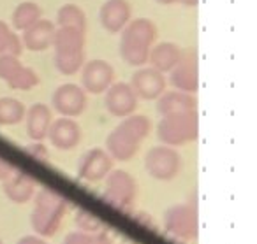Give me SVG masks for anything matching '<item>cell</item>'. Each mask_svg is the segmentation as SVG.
<instances>
[{"instance_id": "1", "label": "cell", "mask_w": 257, "mask_h": 244, "mask_svg": "<svg viewBox=\"0 0 257 244\" xmlns=\"http://www.w3.org/2000/svg\"><path fill=\"white\" fill-rule=\"evenodd\" d=\"M152 121L145 114H131L121 118V123L106 137V151L118 162H128L140 149L141 142L148 137Z\"/></svg>"}, {"instance_id": "2", "label": "cell", "mask_w": 257, "mask_h": 244, "mask_svg": "<svg viewBox=\"0 0 257 244\" xmlns=\"http://www.w3.org/2000/svg\"><path fill=\"white\" fill-rule=\"evenodd\" d=\"M120 34V57L133 67L148 64V55L157 39V25L148 18H136L131 20Z\"/></svg>"}, {"instance_id": "3", "label": "cell", "mask_w": 257, "mask_h": 244, "mask_svg": "<svg viewBox=\"0 0 257 244\" xmlns=\"http://www.w3.org/2000/svg\"><path fill=\"white\" fill-rule=\"evenodd\" d=\"M34 197H36V202H34V211L30 214L34 232L39 237L55 235L67 211V202L58 191L51 188H41Z\"/></svg>"}, {"instance_id": "4", "label": "cell", "mask_w": 257, "mask_h": 244, "mask_svg": "<svg viewBox=\"0 0 257 244\" xmlns=\"http://www.w3.org/2000/svg\"><path fill=\"white\" fill-rule=\"evenodd\" d=\"M199 135V118L197 111L175 116H162L157 125V137L162 144L178 148L194 142Z\"/></svg>"}, {"instance_id": "5", "label": "cell", "mask_w": 257, "mask_h": 244, "mask_svg": "<svg viewBox=\"0 0 257 244\" xmlns=\"http://www.w3.org/2000/svg\"><path fill=\"white\" fill-rule=\"evenodd\" d=\"M102 200L116 211H131L138 197V181L127 170H111L106 177Z\"/></svg>"}, {"instance_id": "6", "label": "cell", "mask_w": 257, "mask_h": 244, "mask_svg": "<svg viewBox=\"0 0 257 244\" xmlns=\"http://www.w3.org/2000/svg\"><path fill=\"white\" fill-rule=\"evenodd\" d=\"M182 156L171 146H155L145 155V169L154 179L171 181L182 172Z\"/></svg>"}, {"instance_id": "7", "label": "cell", "mask_w": 257, "mask_h": 244, "mask_svg": "<svg viewBox=\"0 0 257 244\" xmlns=\"http://www.w3.org/2000/svg\"><path fill=\"white\" fill-rule=\"evenodd\" d=\"M164 228L173 237L182 240H194L199 230L197 211L190 204H175L164 214Z\"/></svg>"}, {"instance_id": "8", "label": "cell", "mask_w": 257, "mask_h": 244, "mask_svg": "<svg viewBox=\"0 0 257 244\" xmlns=\"http://www.w3.org/2000/svg\"><path fill=\"white\" fill-rule=\"evenodd\" d=\"M169 83L180 92L196 95L199 90V62L196 50H183L182 60L169 72Z\"/></svg>"}, {"instance_id": "9", "label": "cell", "mask_w": 257, "mask_h": 244, "mask_svg": "<svg viewBox=\"0 0 257 244\" xmlns=\"http://www.w3.org/2000/svg\"><path fill=\"white\" fill-rule=\"evenodd\" d=\"M51 104H53V109L60 116L65 118L81 116L86 109V92L79 85H74V83L60 85L53 92Z\"/></svg>"}, {"instance_id": "10", "label": "cell", "mask_w": 257, "mask_h": 244, "mask_svg": "<svg viewBox=\"0 0 257 244\" xmlns=\"http://www.w3.org/2000/svg\"><path fill=\"white\" fill-rule=\"evenodd\" d=\"M138 97L128 83H111L104 92V107L114 118H127L136 113Z\"/></svg>"}, {"instance_id": "11", "label": "cell", "mask_w": 257, "mask_h": 244, "mask_svg": "<svg viewBox=\"0 0 257 244\" xmlns=\"http://www.w3.org/2000/svg\"><path fill=\"white\" fill-rule=\"evenodd\" d=\"M131 88L134 90L138 99L141 100H157L166 92L168 79L166 74L159 72L154 67H140L131 76Z\"/></svg>"}, {"instance_id": "12", "label": "cell", "mask_w": 257, "mask_h": 244, "mask_svg": "<svg viewBox=\"0 0 257 244\" xmlns=\"http://www.w3.org/2000/svg\"><path fill=\"white\" fill-rule=\"evenodd\" d=\"M114 79V69L102 58H93L81 67V88L93 95H100L111 86Z\"/></svg>"}, {"instance_id": "13", "label": "cell", "mask_w": 257, "mask_h": 244, "mask_svg": "<svg viewBox=\"0 0 257 244\" xmlns=\"http://www.w3.org/2000/svg\"><path fill=\"white\" fill-rule=\"evenodd\" d=\"M113 170V158L102 148H92L83 153L78 162V177L88 183L102 181Z\"/></svg>"}, {"instance_id": "14", "label": "cell", "mask_w": 257, "mask_h": 244, "mask_svg": "<svg viewBox=\"0 0 257 244\" xmlns=\"http://www.w3.org/2000/svg\"><path fill=\"white\" fill-rule=\"evenodd\" d=\"M133 16V8L127 0H106L100 6L99 20L106 32L120 34Z\"/></svg>"}, {"instance_id": "15", "label": "cell", "mask_w": 257, "mask_h": 244, "mask_svg": "<svg viewBox=\"0 0 257 244\" xmlns=\"http://www.w3.org/2000/svg\"><path fill=\"white\" fill-rule=\"evenodd\" d=\"M48 139L57 149L67 151L79 144L81 141V128L74 121V118H58L57 121H51L50 130H48Z\"/></svg>"}, {"instance_id": "16", "label": "cell", "mask_w": 257, "mask_h": 244, "mask_svg": "<svg viewBox=\"0 0 257 244\" xmlns=\"http://www.w3.org/2000/svg\"><path fill=\"white\" fill-rule=\"evenodd\" d=\"M36 186L37 181L30 174L20 172V170H13L2 183L6 197L15 204H25V202L32 200L36 195Z\"/></svg>"}, {"instance_id": "17", "label": "cell", "mask_w": 257, "mask_h": 244, "mask_svg": "<svg viewBox=\"0 0 257 244\" xmlns=\"http://www.w3.org/2000/svg\"><path fill=\"white\" fill-rule=\"evenodd\" d=\"M55 57L85 53V30L74 27H58L53 37Z\"/></svg>"}, {"instance_id": "18", "label": "cell", "mask_w": 257, "mask_h": 244, "mask_svg": "<svg viewBox=\"0 0 257 244\" xmlns=\"http://www.w3.org/2000/svg\"><path fill=\"white\" fill-rule=\"evenodd\" d=\"M157 111L161 116H175V114H185L197 111V99L192 93H185L175 90V92L162 93L157 99Z\"/></svg>"}, {"instance_id": "19", "label": "cell", "mask_w": 257, "mask_h": 244, "mask_svg": "<svg viewBox=\"0 0 257 244\" xmlns=\"http://www.w3.org/2000/svg\"><path fill=\"white\" fill-rule=\"evenodd\" d=\"M55 27L53 22L50 20L41 18L37 23H34L32 27H29L27 30H23L22 43L27 50L30 51H46L53 46V37H55Z\"/></svg>"}, {"instance_id": "20", "label": "cell", "mask_w": 257, "mask_h": 244, "mask_svg": "<svg viewBox=\"0 0 257 244\" xmlns=\"http://www.w3.org/2000/svg\"><path fill=\"white\" fill-rule=\"evenodd\" d=\"M183 57V50L178 44L171 43V41H164V43L154 44L148 55V62L150 67L157 69L162 74H169L173 69L176 67L180 60Z\"/></svg>"}, {"instance_id": "21", "label": "cell", "mask_w": 257, "mask_h": 244, "mask_svg": "<svg viewBox=\"0 0 257 244\" xmlns=\"http://www.w3.org/2000/svg\"><path fill=\"white\" fill-rule=\"evenodd\" d=\"M51 109L46 104H34L25 113L27 134L32 141H44L51 125Z\"/></svg>"}, {"instance_id": "22", "label": "cell", "mask_w": 257, "mask_h": 244, "mask_svg": "<svg viewBox=\"0 0 257 244\" xmlns=\"http://www.w3.org/2000/svg\"><path fill=\"white\" fill-rule=\"evenodd\" d=\"M41 18H43L41 6L32 2V0H25V2L16 6V9L13 11V29L23 32L29 27H32L34 23L39 22Z\"/></svg>"}, {"instance_id": "23", "label": "cell", "mask_w": 257, "mask_h": 244, "mask_svg": "<svg viewBox=\"0 0 257 244\" xmlns=\"http://www.w3.org/2000/svg\"><path fill=\"white\" fill-rule=\"evenodd\" d=\"M27 107L22 100L0 97V127H13L25 120Z\"/></svg>"}, {"instance_id": "24", "label": "cell", "mask_w": 257, "mask_h": 244, "mask_svg": "<svg viewBox=\"0 0 257 244\" xmlns=\"http://www.w3.org/2000/svg\"><path fill=\"white\" fill-rule=\"evenodd\" d=\"M58 27H74L79 30H86V15L78 4H64L57 13Z\"/></svg>"}, {"instance_id": "25", "label": "cell", "mask_w": 257, "mask_h": 244, "mask_svg": "<svg viewBox=\"0 0 257 244\" xmlns=\"http://www.w3.org/2000/svg\"><path fill=\"white\" fill-rule=\"evenodd\" d=\"M23 51L22 37L9 29L6 22L0 20V55H11V57H20Z\"/></svg>"}, {"instance_id": "26", "label": "cell", "mask_w": 257, "mask_h": 244, "mask_svg": "<svg viewBox=\"0 0 257 244\" xmlns=\"http://www.w3.org/2000/svg\"><path fill=\"white\" fill-rule=\"evenodd\" d=\"M8 86L13 90H18V92H29V90L39 86V76L36 74L32 67L23 65L22 71L13 78V81L8 83Z\"/></svg>"}, {"instance_id": "27", "label": "cell", "mask_w": 257, "mask_h": 244, "mask_svg": "<svg viewBox=\"0 0 257 244\" xmlns=\"http://www.w3.org/2000/svg\"><path fill=\"white\" fill-rule=\"evenodd\" d=\"M64 244H113V239L106 232H71Z\"/></svg>"}, {"instance_id": "28", "label": "cell", "mask_w": 257, "mask_h": 244, "mask_svg": "<svg viewBox=\"0 0 257 244\" xmlns=\"http://www.w3.org/2000/svg\"><path fill=\"white\" fill-rule=\"evenodd\" d=\"M23 64L20 62L18 57H11V55H0V79L6 83L13 81L16 74L22 71Z\"/></svg>"}, {"instance_id": "29", "label": "cell", "mask_w": 257, "mask_h": 244, "mask_svg": "<svg viewBox=\"0 0 257 244\" xmlns=\"http://www.w3.org/2000/svg\"><path fill=\"white\" fill-rule=\"evenodd\" d=\"M76 223H78V226L83 232H99L100 226H102L99 218H95V216L86 211H78V214H76Z\"/></svg>"}, {"instance_id": "30", "label": "cell", "mask_w": 257, "mask_h": 244, "mask_svg": "<svg viewBox=\"0 0 257 244\" xmlns=\"http://www.w3.org/2000/svg\"><path fill=\"white\" fill-rule=\"evenodd\" d=\"M25 151L32 158L39 160V162H46L48 160V148L43 144V141H32V144L25 146Z\"/></svg>"}, {"instance_id": "31", "label": "cell", "mask_w": 257, "mask_h": 244, "mask_svg": "<svg viewBox=\"0 0 257 244\" xmlns=\"http://www.w3.org/2000/svg\"><path fill=\"white\" fill-rule=\"evenodd\" d=\"M159 4L162 6H171V4H182L185 8H196L199 0H157Z\"/></svg>"}, {"instance_id": "32", "label": "cell", "mask_w": 257, "mask_h": 244, "mask_svg": "<svg viewBox=\"0 0 257 244\" xmlns=\"http://www.w3.org/2000/svg\"><path fill=\"white\" fill-rule=\"evenodd\" d=\"M13 170H15V167H13L8 160H4L2 156H0V181H4Z\"/></svg>"}, {"instance_id": "33", "label": "cell", "mask_w": 257, "mask_h": 244, "mask_svg": "<svg viewBox=\"0 0 257 244\" xmlns=\"http://www.w3.org/2000/svg\"><path fill=\"white\" fill-rule=\"evenodd\" d=\"M16 244H50V242L41 239L39 235H25V237H22Z\"/></svg>"}, {"instance_id": "34", "label": "cell", "mask_w": 257, "mask_h": 244, "mask_svg": "<svg viewBox=\"0 0 257 244\" xmlns=\"http://www.w3.org/2000/svg\"><path fill=\"white\" fill-rule=\"evenodd\" d=\"M0 244H4V242H2V240H0Z\"/></svg>"}]
</instances>
